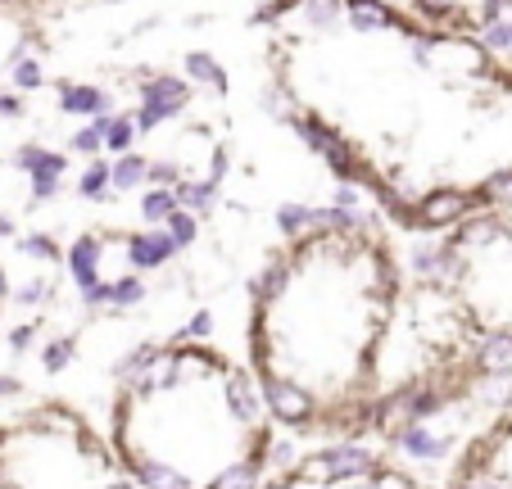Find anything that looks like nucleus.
<instances>
[{
	"label": "nucleus",
	"mask_w": 512,
	"mask_h": 489,
	"mask_svg": "<svg viewBox=\"0 0 512 489\" xmlns=\"http://www.w3.org/2000/svg\"><path fill=\"white\" fill-rule=\"evenodd\" d=\"M290 132L300 136V141L309 145L322 163H327L331 173H336V182H368V177H372V168H363V159H358L354 145H349L336 127L322 123L318 114H300L295 123H290Z\"/></svg>",
	"instance_id": "obj_1"
},
{
	"label": "nucleus",
	"mask_w": 512,
	"mask_h": 489,
	"mask_svg": "<svg viewBox=\"0 0 512 489\" xmlns=\"http://www.w3.org/2000/svg\"><path fill=\"white\" fill-rule=\"evenodd\" d=\"M191 82L182 73H150L141 77V105H136V127L145 132H155V127L173 123L191 109Z\"/></svg>",
	"instance_id": "obj_2"
},
{
	"label": "nucleus",
	"mask_w": 512,
	"mask_h": 489,
	"mask_svg": "<svg viewBox=\"0 0 512 489\" xmlns=\"http://www.w3.org/2000/svg\"><path fill=\"white\" fill-rule=\"evenodd\" d=\"M372 471H377V458L363 444L340 440L313 453L300 467V480H309V485H345V480H368Z\"/></svg>",
	"instance_id": "obj_3"
},
{
	"label": "nucleus",
	"mask_w": 512,
	"mask_h": 489,
	"mask_svg": "<svg viewBox=\"0 0 512 489\" xmlns=\"http://www.w3.org/2000/svg\"><path fill=\"white\" fill-rule=\"evenodd\" d=\"M263 381V399H268V413L277 417L281 426H304V431H313V422L322 417L318 399H313L304 385L286 381L281 372H259Z\"/></svg>",
	"instance_id": "obj_4"
},
{
	"label": "nucleus",
	"mask_w": 512,
	"mask_h": 489,
	"mask_svg": "<svg viewBox=\"0 0 512 489\" xmlns=\"http://www.w3.org/2000/svg\"><path fill=\"white\" fill-rule=\"evenodd\" d=\"M413 213L422 231H445V227L467 222L472 213H481V200H476V191H463V186H440V191L422 195L413 204Z\"/></svg>",
	"instance_id": "obj_5"
},
{
	"label": "nucleus",
	"mask_w": 512,
	"mask_h": 489,
	"mask_svg": "<svg viewBox=\"0 0 512 489\" xmlns=\"http://www.w3.org/2000/svg\"><path fill=\"white\" fill-rule=\"evenodd\" d=\"M223 403L227 413L245 426V431H263V417H268V399H263V381L259 372H245V367H227L223 372Z\"/></svg>",
	"instance_id": "obj_6"
},
{
	"label": "nucleus",
	"mask_w": 512,
	"mask_h": 489,
	"mask_svg": "<svg viewBox=\"0 0 512 489\" xmlns=\"http://www.w3.org/2000/svg\"><path fill=\"white\" fill-rule=\"evenodd\" d=\"M408 268L422 281H454L463 272V250L454 240H413L408 245Z\"/></svg>",
	"instance_id": "obj_7"
},
{
	"label": "nucleus",
	"mask_w": 512,
	"mask_h": 489,
	"mask_svg": "<svg viewBox=\"0 0 512 489\" xmlns=\"http://www.w3.org/2000/svg\"><path fill=\"white\" fill-rule=\"evenodd\" d=\"M123 245H127V263H132V272H159V268H168V263L182 254V245L168 236V227L132 231Z\"/></svg>",
	"instance_id": "obj_8"
},
{
	"label": "nucleus",
	"mask_w": 512,
	"mask_h": 489,
	"mask_svg": "<svg viewBox=\"0 0 512 489\" xmlns=\"http://www.w3.org/2000/svg\"><path fill=\"white\" fill-rule=\"evenodd\" d=\"M467 372L472 376H512V326H494V331L476 336Z\"/></svg>",
	"instance_id": "obj_9"
},
{
	"label": "nucleus",
	"mask_w": 512,
	"mask_h": 489,
	"mask_svg": "<svg viewBox=\"0 0 512 489\" xmlns=\"http://www.w3.org/2000/svg\"><path fill=\"white\" fill-rule=\"evenodd\" d=\"M64 268L68 277H73V286L82 290H96L100 281H105V245H100V236H78L73 245L64 250Z\"/></svg>",
	"instance_id": "obj_10"
},
{
	"label": "nucleus",
	"mask_w": 512,
	"mask_h": 489,
	"mask_svg": "<svg viewBox=\"0 0 512 489\" xmlns=\"http://www.w3.org/2000/svg\"><path fill=\"white\" fill-rule=\"evenodd\" d=\"M59 109L73 118H109L114 114V96L105 87H91V82H59Z\"/></svg>",
	"instance_id": "obj_11"
},
{
	"label": "nucleus",
	"mask_w": 512,
	"mask_h": 489,
	"mask_svg": "<svg viewBox=\"0 0 512 489\" xmlns=\"http://www.w3.org/2000/svg\"><path fill=\"white\" fill-rule=\"evenodd\" d=\"M395 449L417 462H440L454 449V440H449L445 431H435L431 422H413V426H404V431H395Z\"/></svg>",
	"instance_id": "obj_12"
},
{
	"label": "nucleus",
	"mask_w": 512,
	"mask_h": 489,
	"mask_svg": "<svg viewBox=\"0 0 512 489\" xmlns=\"http://www.w3.org/2000/svg\"><path fill=\"white\" fill-rule=\"evenodd\" d=\"M277 231L286 240H313V236H327V213L322 204H277Z\"/></svg>",
	"instance_id": "obj_13"
},
{
	"label": "nucleus",
	"mask_w": 512,
	"mask_h": 489,
	"mask_svg": "<svg viewBox=\"0 0 512 489\" xmlns=\"http://www.w3.org/2000/svg\"><path fill=\"white\" fill-rule=\"evenodd\" d=\"M345 23L354 32H390V28H408L404 19H395L386 0H345Z\"/></svg>",
	"instance_id": "obj_14"
},
{
	"label": "nucleus",
	"mask_w": 512,
	"mask_h": 489,
	"mask_svg": "<svg viewBox=\"0 0 512 489\" xmlns=\"http://www.w3.org/2000/svg\"><path fill=\"white\" fill-rule=\"evenodd\" d=\"M177 204L191 209L195 218H213V213L223 209V182H213V177H186V182H177Z\"/></svg>",
	"instance_id": "obj_15"
},
{
	"label": "nucleus",
	"mask_w": 512,
	"mask_h": 489,
	"mask_svg": "<svg viewBox=\"0 0 512 489\" xmlns=\"http://www.w3.org/2000/svg\"><path fill=\"white\" fill-rule=\"evenodd\" d=\"M14 168L28 173V177H64L68 173V154L50 150V145H41V141H28V145L14 150Z\"/></svg>",
	"instance_id": "obj_16"
},
{
	"label": "nucleus",
	"mask_w": 512,
	"mask_h": 489,
	"mask_svg": "<svg viewBox=\"0 0 512 489\" xmlns=\"http://www.w3.org/2000/svg\"><path fill=\"white\" fill-rule=\"evenodd\" d=\"M204 489H263V458H259V444H254V453H245V458L227 462L218 476L209 480Z\"/></svg>",
	"instance_id": "obj_17"
},
{
	"label": "nucleus",
	"mask_w": 512,
	"mask_h": 489,
	"mask_svg": "<svg viewBox=\"0 0 512 489\" xmlns=\"http://www.w3.org/2000/svg\"><path fill=\"white\" fill-rule=\"evenodd\" d=\"M286 281H290V259L286 254H272V259L250 277V299L254 304H272V299L286 290Z\"/></svg>",
	"instance_id": "obj_18"
},
{
	"label": "nucleus",
	"mask_w": 512,
	"mask_h": 489,
	"mask_svg": "<svg viewBox=\"0 0 512 489\" xmlns=\"http://www.w3.org/2000/svg\"><path fill=\"white\" fill-rule=\"evenodd\" d=\"M182 209L177 204V186H145L141 200H136V213H141L145 227H168V218Z\"/></svg>",
	"instance_id": "obj_19"
},
{
	"label": "nucleus",
	"mask_w": 512,
	"mask_h": 489,
	"mask_svg": "<svg viewBox=\"0 0 512 489\" xmlns=\"http://www.w3.org/2000/svg\"><path fill=\"white\" fill-rule=\"evenodd\" d=\"M132 476L141 489H191V480L173 462H159V458H132Z\"/></svg>",
	"instance_id": "obj_20"
},
{
	"label": "nucleus",
	"mask_w": 512,
	"mask_h": 489,
	"mask_svg": "<svg viewBox=\"0 0 512 489\" xmlns=\"http://www.w3.org/2000/svg\"><path fill=\"white\" fill-rule=\"evenodd\" d=\"M182 77L191 82V87H209V91H218V96H227L223 64H218L213 55H204V50H191V55L182 59Z\"/></svg>",
	"instance_id": "obj_21"
},
{
	"label": "nucleus",
	"mask_w": 512,
	"mask_h": 489,
	"mask_svg": "<svg viewBox=\"0 0 512 489\" xmlns=\"http://www.w3.org/2000/svg\"><path fill=\"white\" fill-rule=\"evenodd\" d=\"M150 299V281L145 272H123V277L109 281V313H132Z\"/></svg>",
	"instance_id": "obj_22"
},
{
	"label": "nucleus",
	"mask_w": 512,
	"mask_h": 489,
	"mask_svg": "<svg viewBox=\"0 0 512 489\" xmlns=\"http://www.w3.org/2000/svg\"><path fill=\"white\" fill-rule=\"evenodd\" d=\"M96 127H100V136H105V150L114 154H132V145H136V136H141V127H136V114H109V118H96Z\"/></svg>",
	"instance_id": "obj_23"
},
{
	"label": "nucleus",
	"mask_w": 512,
	"mask_h": 489,
	"mask_svg": "<svg viewBox=\"0 0 512 489\" xmlns=\"http://www.w3.org/2000/svg\"><path fill=\"white\" fill-rule=\"evenodd\" d=\"M109 173H114V191H141L145 182H150V159L145 154H118V159H109Z\"/></svg>",
	"instance_id": "obj_24"
},
{
	"label": "nucleus",
	"mask_w": 512,
	"mask_h": 489,
	"mask_svg": "<svg viewBox=\"0 0 512 489\" xmlns=\"http://www.w3.org/2000/svg\"><path fill=\"white\" fill-rule=\"evenodd\" d=\"M78 195L82 200H91V204H109V195H118L114 191V173H109L105 159H91L87 168L78 173Z\"/></svg>",
	"instance_id": "obj_25"
},
{
	"label": "nucleus",
	"mask_w": 512,
	"mask_h": 489,
	"mask_svg": "<svg viewBox=\"0 0 512 489\" xmlns=\"http://www.w3.org/2000/svg\"><path fill=\"white\" fill-rule=\"evenodd\" d=\"M259 458L263 467H277V471H290L295 462H300V449H295V440L290 435H259Z\"/></svg>",
	"instance_id": "obj_26"
},
{
	"label": "nucleus",
	"mask_w": 512,
	"mask_h": 489,
	"mask_svg": "<svg viewBox=\"0 0 512 489\" xmlns=\"http://www.w3.org/2000/svg\"><path fill=\"white\" fill-rule=\"evenodd\" d=\"M155 358H159V345H132V349H127V354L114 363V381H118V385H136V381L145 376V367L155 363Z\"/></svg>",
	"instance_id": "obj_27"
},
{
	"label": "nucleus",
	"mask_w": 512,
	"mask_h": 489,
	"mask_svg": "<svg viewBox=\"0 0 512 489\" xmlns=\"http://www.w3.org/2000/svg\"><path fill=\"white\" fill-rule=\"evenodd\" d=\"M476 200H481V209H512V173L503 168V173H490L481 186H476Z\"/></svg>",
	"instance_id": "obj_28"
},
{
	"label": "nucleus",
	"mask_w": 512,
	"mask_h": 489,
	"mask_svg": "<svg viewBox=\"0 0 512 489\" xmlns=\"http://www.w3.org/2000/svg\"><path fill=\"white\" fill-rule=\"evenodd\" d=\"M73 358H78V340L73 336H59V340H46V345H41V367H46L50 376H59Z\"/></svg>",
	"instance_id": "obj_29"
},
{
	"label": "nucleus",
	"mask_w": 512,
	"mask_h": 489,
	"mask_svg": "<svg viewBox=\"0 0 512 489\" xmlns=\"http://www.w3.org/2000/svg\"><path fill=\"white\" fill-rule=\"evenodd\" d=\"M14 304H19V308H28V313H32V308H46L50 304V299H55V281H46V277H28V281H23V286H14Z\"/></svg>",
	"instance_id": "obj_30"
},
{
	"label": "nucleus",
	"mask_w": 512,
	"mask_h": 489,
	"mask_svg": "<svg viewBox=\"0 0 512 489\" xmlns=\"http://www.w3.org/2000/svg\"><path fill=\"white\" fill-rule=\"evenodd\" d=\"M10 77H14V87H19V91H41V87H46V68H41L37 55H14Z\"/></svg>",
	"instance_id": "obj_31"
},
{
	"label": "nucleus",
	"mask_w": 512,
	"mask_h": 489,
	"mask_svg": "<svg viewBox=\"0 0 512 489\" xmlns=\"http://www.w3.org/2000/svg\"><path fill=\"white\" fill-rule=\"evenodd\" d=\"M19 254L32 263H59L64 259V250L55 245V236H46V231H32V236L19 240Z\"/></svg>",
	"instance_id": "obj_32"
},
{
	"label": "nucleus",
	"mask_w": 512,
	"mask_h": 489,
	"mask_svg": "<svg viewBox=\"0 0 512 489\" xmlns=\"http://www.w3.org/2000/svg\"><path fill=\"white\" fill-rule=\"evenodd\" d=\"M263 114L290 127L295 118H300V109H295V96H290L286 87H268V91H263Z\"/></svg>",
	"instance_id": "obj_33"
},
{
	"label": "nucleus",
	"mask_w": 512,
	"mask_h": 489,
	"mask_svg": "<svg viewBox=\"0 0 512 489\" xmlns=\"http://www.w3.org/2000/svg\"><path fill=\"white\" fill-rule=\"evenodd\" d=\"M168 236H173L182 250H191L195 240H200V218H195L191 209H177L173 218H168Z\"/></svg>",
	"instance_id": "obj_34"
},
{
	"label": "nucleus",
	"mask_w": 512,
	"mask_h": 489,
	"mask_svg": "<svg viewBox=\"0 0 512 489\" xmlns=\"http://www.w3.org/2000/svg\"><path fill=\"white\" fill-rule=\"evenodd\" d=\"M68 150L87 154V159H100V154H105V136H100L96 123H87V127H78V132L68 136Z\"/></svg>",
	"instance_id": "obj_35"
},
{
	"label": "nucleus",
	"mask_w": 512,
	"mask_h": 489,
	"mask_svg": "<svg viewBox=\"0 0 512 489\" xmlns=\"http://www.w3.org/2000/svg\"><path fill=\"white\" fill-rule=\"evenodd\" d=\"M209 336H213V313L200 308V313H191V322L173 336V345H200V340H209Z\"/></svg>",
	"instance_id": "obj_36"
},
{
	"label": "nucleus",
	"mask_w": 512,
	"mask_h": 489,
	"mask_svg": "<svg viewBox=\"0 0 512 489\" xmlns=\"http://www.w3.org/2000/svg\"><path fill=\"white\" fill-rule=\"evenodd\" d=\"M454 489H508V480H503L499 471H490L485 462H476V467H467L463 476H458Z\"/></svg>",
	"instance_id": "obj_37"
},
{
	"label": "nucleus",
	"mask_w": 512,
	"mask_h": 489,
	"mask_svg": "<svg viewBox=\"0 0 512 489\" xmlns=\"http://www.w3.org/2000/svg\"><path fill=\"white\" fill-rule=\"evenodd\" d=\"M177 182H186L182 163H173V159H150V186H177Z\"/></svg>",
	"instance_id": "obj_38"
},
{
	"label": "nucleus",
	"mask_w": 512,
	"mask_h": 489,
	"mask_svg": "<svg viewBox=\"0 0 512 489\" xmlns=\"http://www.w3.org/2000/svg\"><path fill=\"white\" fill-rule=\"evenodd\" d=\"M32 182V204H50L64 191V177H28Z\"/></svg>",
	"instance_id": "obj_39"
},
{
	"label": "nucleus",
	"mask_w": 512,
	"mask_h": 489,
	"mask_svg": "<svg viewBox=\"0 0 512 489\" xmlns=\"http://www.w3.org/2000/svg\"><path fill=\"white\" fill-rule=\"evenodd\" d=\"M37 326H41V317H32V322L14 326V331H10V349H14V354H28V349L37 345Z\"/></svg>",
	"instance_id": "obj_40"
},
{
	"label": "nucleus",
	"mask_w": 512,
	"mask_h": 489,
	"mask_svg": "<svg viewBox=\"0 0 512 489\" xmlns=\"http://www.w3.org/2000/svg\"><path fill=\"white\" fill-rule=\"evenodd\" d=\"M227 173H232V154L218 145V150L209 154V177H213V182H227Z\"/></svg>",
	"instance_id": "obj_41"
},
{
	"label": "nucleus",
	"mask_w": 512,
	"mask_h": 489,
	"mask_svg": "<svg viewBox=\"0 0 512 489\" xmlns=\"http://www.w3.org/2000/svg\"><path fill=\"white\" fill-rule=\"evenodd\" d=\"M23 385H19V376H10V372H0V399H14Z\"/></svg>",
	"instance_id": "obj_42"
},
{
	"label": "nucleus",
	"mask_w": 512,
	"mask_h": 489,
	"mask_svg": "<svg viewBox=\"0 0 512 489\" xmlns=\"http://www.w3.org/2000/svg\"><path fill=\"white\" fill-rule=\"evenodd\" d=\"M105 489H141V485H136V476H118V480H109Z\"/></svg>",
	"instance_id": "obj_43"
},
{
	"label": "nucleus",
	"mask_w": 512,
	"mask_h": 489,
	"mask_svg": "<svg viewBox=\"0 0 512 489\" xmlns=\"http://www.w3.org/2000/svg\"><path fill=\"white\" fill-rule=\"evenodd\" d=\"M0 240H14V218H5V213H0Z\"/></svg>",
	"instance_id": "obj_44"
},
{
	"label": "nucleus",
	"mask_w": 512,
	"mask_h": 489,
	"mask_svg": "<svg viewBox=\"0 0 512 489\" xmlns=\"http://www.w3.org/2000/svg\"><path fill=\"white\" fill-rule=\"evenodd\" d=\"M105 5H123V0H105Z\"/></svg>",
	"instance_id": "obj_45"
}]
</instances>
